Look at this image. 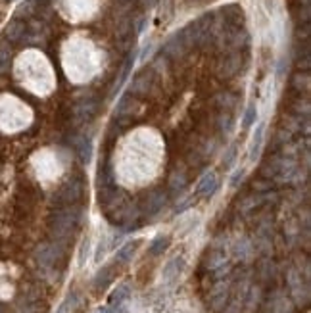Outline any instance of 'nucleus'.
<instances>
[{"label":"nucleus","mask_w":311,"mask_h":313,"mask_svg":"<svg viewBox=\"0 0 311 313\" xmlns=\"http://www.w3.org/2000/svg\"><path fill=\"white\" fill-rule=\"evenodd\" d=\"M217 186H219V181H217L215 173H213V171H207V173L202 175L200 183H198V186H196V192H198L200 196H206V198H209L211 194H215Z\"/></svg>","instance_id":"1"},{"label":"nucleus","mask_w":311,"mask_h":313,"mask_svg":"<svg viewBox=\"0 0 311 313\" xmlns=\"http://www.w3.org/2000/svg\"><path fill=\"white\" fill-rule=\"evenodd\" d=\"M263 135H265V123H259L255 127V133L252 137V144H250V161H255V157L261 152V144H263Z\"/></svg>","instance_id":"2"},{"label":"nucleus","mask_w":311,"mask_h":313,"mask_svg":"<svg viewBox=\"0 0 311 313\" xmlns=\"http://www.w3.org/2000/svg\"><path fill=\"white\" fill-rule=\"evenodd\" d=\"M163 202H165V194H163V192H154V194H150L148 198H146V202H144V212H146V214H156V212H160Z\"/></svg>","instance_id":"3"},{"label":"nucleus","mask_w":311,"mask_h":313,"mask_svg":"<svg viewBox=\"0 0 311 313\" xmlns=\"http://www.w3.org/2000/svg\"><path fill=\"white\" fill-rule=\"evenodd\" d=\"M129 298H131V290H129V286L121 285V286H118L114 292H112V296H110V304L116 308V306L125 304V302H127Z\"/></svg>","instance_id":"4"},{"label":"nucleus","mask_w":311,"mask_h":313,"mask_svg":"<svg viewBox=\"0 0 311 313\" xmlns=\"http://www.w3.org/2000/svg\"><path fill=\"white\" fill-rule=\"evenodd\" d=\"M136 246H138V240L134 242H127L125 246H121L118 250V261L119 263H127V261H131L134 256V252H136Z\"/></svg>","instance_id":"5"},{"label":"nucleus","mask_w":311,"mask_h":313,"mask_svg":"<svg viewBox=\"0 0 311 313\" xmlns=\"http://www.w3.org/2000/svg\"><path fill=\"white\" fill-rule=\"evenodd\" d=\"M185 39H183V35H175L171 41H167L165 44V50H167V54H171V56H179V54H183V50H185Z\"/></svg>","instance_id":"6"},{"label":"nucleus","mask_w":311,"mask_h":313,"mask_svg":"<svg viewBox=\"0 0 311 313\" xmlns=\"http://www.w3.org/2000/svg\"><path fill=\"white\" fill-rule=\"evenodd\" d=\"M167 246H169V236L160 235V236H156V238L152 240L148 252L152 254V256H160V254H163V252L167 250Z\"/></svg>","instance_id":"7"},{"label":"nucleus","mask_w":311,"mask_h":313,"mask_svg":"<svg viewBox=\"0 0 311 313\" xmlns=\"http://www.w3.org/2000/svg\"><path fill=\"white\" fill-rule=\"evenodd\" d=\"M181 269H183V259H181V257L171 259V261L167 263L165 271H163V277H165V281H171V279L179 277V275H181Z\"/></svg>","instance_id":"8"},{"label":"nucleus","mask_w":311,"mask_h":313,"mask_svg":"<svg viewBox=\"0 0 311 313\" xmlns=\"http://www.w3.org/2000/svg\"><path fill=\"white\" fill-rule=\"evenodd\" d=\"M79 196H81V183H79V181L67 183L65 190H63V200H65V202H75Z\"/></svg>","instance_id":"9"},{"label":"nucleus","mask_w":311,"mask_h":313,"mask_svg":"<svg viewBox=\"0 0 311 313\" xmlns=\"http://www.w3.org/2000/svg\"><path fill=\"white\" fill-rule=\"evenodd\" d=\"M148 75H138L136 79L133 81V85H131V92H134V94H142V92H146L148 90Z\"/></svg>","instance_id":"10"},{"label":"nucleus","mask_w":311,"mask_h":313,"mask_svg":"<svg viewBox=\"0 0 311 313\" xmlns=\"http://www.w3.org/2000/svg\"><path fill=\"white\" fill-rule=\"evenodd\" d=\"M257 121V106L255 104H250L246 108V114H244V119H242V127L244 129H250Z\"/></svg>","instance_id":"11"},{"label":"nucleus","mask_w":311,"mask_h":313,"mask_svg":"<svg viewBox=\"0 0 311 313\" xmlns=\"http://www.w3.org/2000/svg\"><path fill=\"white\" fill-rule=\"evenodd\" d=\"M23 31H25V25H23L21 21H14V23H10V27H8V31H6V35H8L10 41H19V37L23 35Z\"/></svg>","instance_id":"12"},{"label":"nucleus","mask_w":311,"mask_h":313,"mask_svg":"<svg viewBox=\"0 0 311 313\" xmlns=\"http://www.w3.org/2000/svg\"><path fill=\"white\" fill-rule=\"evenodd\" d=\"M110 281H112V267H104V269L96 275V281H94V283H96L98 288H104Z\"/></svg>","instance_id":"13"},{"label":"nucleus","mask_w":311,"mask_h":313,"mask_svg":"<svg viewBox=\"0 0 311 313\" xmlns=\"http://www.w3.org/2000/svg\"><path fill=\"white\" fill-rule=\"evenodd\" d=\"M10 66V48L6 44H0V73L6 72Z\"/></svg>","instance_id":"14"},{"label":"nucleus","mask_w":311,"mask_h":313,"mask_svg":"<svg viewBox=\"0 0 311 313\" xmlns=\"http://www.w3.org/2000/svg\"><path fill=\"white\" fill-rule=\"evenodd\" d=\"M79 150H81V159H83V161H89V159H90V152H92V144H90V139H85Z\"/></svg>","instance_id":"15"},{"label":"nucleus","mask_w":311,"mask_h":313,"mask_svg":"<svg viewBox=\"0 0 311 313\" xmlns=\"http://www.w3.org/2000/svg\"><path fill=\"white\" fill-rule=\"evenodd\" d=\"M73 300H75V296L65 298V302H62V306L58 308V312L56 313H69L71 312V308H73Z\"/></svg>","instance_id":"16"},{"label":"nucleus","mask_w":311,"mask_h":313,"mask_svg":"<svg viewBox=\"0 0 311 313\" xmlns=\"http://www.w3.org/2000/svg\"><path fill=\"white\" fill-rule=\"evenodd\" d=\"M237 156V146L233 144V146H229V150H227V154L223 157V161H225V165H231L233 163V159Z\"/></svg>","instance_id":"17"},{"label":"nucleus","mask_w":311,"mask_h":313,"mask_svg":"<svg viewBox=\"0 0 311 313\" xmlns=\"http://www.w3.org/2000/svg\"><path fill=\"white\" fill-rule=\"evenodd\" d=\"M242 177H244V169L235 171V175H233V179H231V186H238V183L242 181Z\"/></svg>","instance_id":"18"},{"label":"nucleus","mask_w":311,"mask_h":313,"mask_svg":"<svg viewBox=\"0 0 311 313\" xmlns=\"http://www.w3.org/2000/svg\"><path fill=\"white\" fill-rule=\"evenodd\" d=\"M183 186H185V179H183V177H173V181H171V188H173V190H181V188H183Z\"/></svg>","instance_id":"19"},{"label":"nucleus","mask_w":311,"mask_h":313,"mask_svg":"<svg viewBox=\"0 0 311 313\" xmlns=\"http://www.w3.org/2000/svg\"><path fill=\"white\" fill-rule=\"evenodd\" d=\"M96 313H112V310H110V308H100Z\"/></svg>","instance_id":"20"}]
</instances>
